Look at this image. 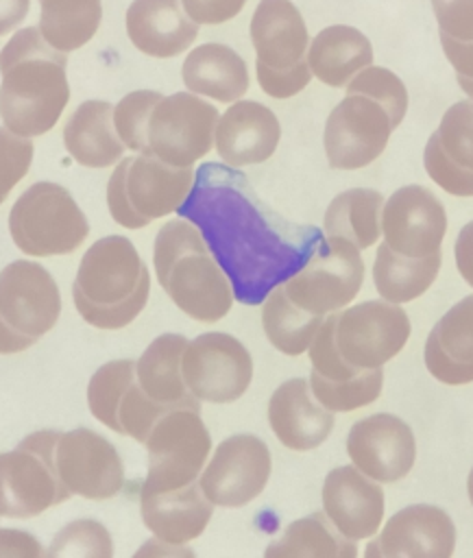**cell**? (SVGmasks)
Returning a JSON list of instances; mask_svg holds the SVG:
<instances>
[{
	"label": "cell",
	"instance_id": "d6a6232c",
	"mask_svg": "<svg viewBox=\"0 0 473 558\" xmlns=\"http://www.w3.org/2000/svg\"><path fill=\"white\" fill-rule=\"evenodd\" d=\"M264 558H357V545L325 512H312L292 521L264 549Z\"/></svg>",
	"mask_w": 473,
	"mask_h": 558
},
{
	"label": "cell",
	"instance_id": "4316f807",
	"mask_svg": "<svg viewBox=\"0 0 473 558\" xmlns=\"http://www.w3.org/2000/svg\"><path fill=\"white\" fill-rule=\"evenodd\" d=\"M429 375L449 386L473 381V294L451 305L425 340Z\"/></svg>",
	"mask_w": 473,
	"mask_h": 558
},
{
	"label": "cell",
	"instance_id": "816d5d0a",
	"mask_svg": "<svg viewBox=\"0 0 473 558\" xmlns=\"http://www.w3.org/2000/svg\"><path fill=\"white\" fill-rule=\"evenodd\" d=\"M31 0H0V37L15 31L28 15Z\"/></svg>",
	"mask_w": 473,
	"mask_h": 558
},
{
	"label": "cell",
	"instance_id": "44dd1931",
	"mask_svg": "<svg viewBox=\"0 0 473 558\" xmlns=\"http://www.w3.org/2000/svg\"><path fill=\"white\" fill-rule=\"evenodd\" d=\"M281 142V122L259 100H235L218 118L214 148L222 163L244 168L270 159Z\"/></svg>",
	"mask_w": 473,
	"mask_h": 558
},
{
	"label": "cell",
	"instance_id": "4dcf8cb0",
	"mask_svg": "<svg viewBox=\"0 0 473 558\" xmlns=\"http://www.w3.org/2000/svg\"><path fill=\"white\" fill-rule=\"evenodd\" d=\"M373 44L355 26L331 24L310 39L307 65L327 87H347L349 81L373 65Z\"/></svg>",
	"mask_w": 473,
	"mask_h": 558
},
{
	"label": "cell",
	"instance_id": "f5cc1de1",
	"mask_svg": "<svg viewBox=\"0 0 473 558\" xmlns=\"http://www.w3.org/2000/svg\"><path fill=\"white\" fill-rule=\"evenodd\" d=\"M456 78H458L460 89L466 94V98L473 100V78H462V76H456Z\"/></svg>",
	"mask_w": 473,
	"mask_h": 558
},
{
	"label": "cell",
	"instance_id": "8d00e7d4",
	"mask_svg": "<svg viewBox=\"0 0 473 558\" xmlns=\"http://www.w3.org/2000/svg\"><path fill=\"white\" fill-rule=\"evenodd\" d=\"M262 325L266 338L277 351L286 355H301L310 349L323 323L303 318L294 307H290V303L281 294V288L277 286L264 301Z\"/></svg>",
	"mask_w": 473,
	"mask_h": 558
},
{
	"label": "cell",
	"instance_id": "f6af8a7d",
	"mask_svg": "<svg viewBox=\"0 0 473 558\" xmlns=\"http://www.w3.org/2000/svg\"><path fill=\"white\" fill-rule=\"evenodd\" d=\"M438 35L473 41V0H429Z\"/></svg>",
	"mask_w": 473,
	"mask_h": 558
},
{
	"label": "cell",
	"instance_id": "1f68e13d",
	"mask_svg": "<svg viewBox=\"0 0 473 558\" xmlns=\"http://www.w3.org/2000/svg\"><path fill=\"white\" fill-rule=\"evenodd\" d=\"M187 347V338L181 333L157 336L137 360V381L142 390L159 405L172 408H194L201 410V401L187 390L181 360Z\"/></svg>",
	"mask_w": 473,
	"mask_h": 558
},
{
	"label": "cell",
	"instance_id": "4fadbf2b",
	"mask_svg": "<svg viewBox=\"0 0 473 558\" xmlns=\"http://www.w3.org/2000/svg\"><path fill=\"white\" fill-rule=\"evenodd\" d=\"M181 373L187 390L198 401L231 403L248 390L253 360L238 338L209 331L187 340Z\"/></svg>",
	"mask_w": 473,
	"mask_h": 558
},
{
	"label": "cell",
	"instance_id": "7a4b0ae2",
	"mask_svg": "<svg viewBox=\"0 0 473 558\" xmlns=\"http://www.w3.org/2000/svg\"><path fill=\"white\" fill-rule=\"evenodd\" d=\"M68 54L37 26L20 28L0 50V120L22 137L46 135L70 100Z\"/></svg>",
	"mask_w": 473,
	"mask_h": 558
},
{
	"label": "cell",
	"instance_id": "f546056e",
	"mask_svg": "<svg viewBox=\"0 0 473 558\" xmlns=\"http://www.w3.org/2000/svg\"><path fill=\"white\" fill-rule=\"evenodd\" d=\"M68 155L85 168H107L124 157V144L113 126V105L107 100L81 102L63 126Z\"/></svg>",
	"mask_w": 473,
	"mask_h": 558
},
{
	"label": "cell",
	"instance_id": "d6986e66",
	"mask_svg": "<svg viewBox=\"0 0 473 558\" xmlns=\"http://www.w3.org/2000/svg\"><path fill=\"white\" fill-rule=\"evenodd\" d=\"M456 525L432 504H412L395 512L377 538L368 541L364 558H451Z\"/></svg>",
	"mask_w": 473,
	"mask_h": 558
},
{
	"label": "cell",
	"instance_id": "74e56055",
	"mask_svg": "<svg viewBox=\"0 0 473 558\" xmlns=\"http://www.w3.org/2000/svg\"><path fill=\"white\" fill-rule=\"evenodd\" d=\"M46 558H113V541L100 521L76 519L54 534Z\"/></svg>",
	"mask_w": 473,
	"mask_h": 558
},
{
	"label": "cell",
	"instance_id": "3957f363",
	"mask_svg": "<svg viewBox=\"0 0 473 558\" xmlns=\"http://www.w3.org/2000/svg\"><path fill=\"white\" fill-rule=\"evenodd\" d=\"M148 292V268L124 235L96 240L85 251L72 283L76 312L96 329L131 325L146 307Z\"/></svg>",
	"mask_w": 473,
	"mask_h": 558
},
{
	"label": "cell",
	"instance_id": "7dc6e473",
	"mask_svg": "<svg viewBox=\"0 0 473 558\" xmlns=\"http://www.w3.org/2000/svg\"><path fill=\"white\" fill-rule=\"evenodd\" d=\"M0 558H46V554L31 532L0 527Z\"/></svg>",
	"mask_w": 473,
	"mask_h": 558
},
{
	"label": "cell",
	"instance_id": "b9f144b4",
	"mask_svg": "<svg viewBox=\"0 0 473 558\" xmlns=\"http://www.w3.org/2000/svg\"><path fill=\"white\" fill-rule=\"evenodd\" d=\"M33 155L35 146L28 137L15 135L7 126H0V205L26 177L33 163Z\"/></svg>",
	"mask_w": 473,
	"mask_h": 558
},
{
	"label": "cell",
	"instance_id": "60d3db41",
	"mask_svg": "<svg viewBox=\"0 0 473 558\" xmlns=\"http://www.w3.org/2000/svg\"><path fill=\"white\" fill-rule=\"evenodd\" d=\"M445 157L473 174V100H458L442 113L434 131Z\"/></svg>",
	"mask_w": 473,
	"mask_h": 558
},
{
	"label": "cell",
	"instance_id": "8fae6325",
	"mask_svg": "<svg viewBox=\"0 0 473 558\" xmlns=\"http://www.w3.org/2000/svg\"><path fill=\"white\" fill-rule=\"evenodd\" d=\"M144 445L148 449V473L142 490L163 493L198 480L211 449V436L198 410L174 408L155 423Z\"/></svg>",
	"mask_w": 473,
	"mask_h": 558
},
{
	"label": "cell",
	"instance_id": "6da1fadb",
	"mask_svg": "<svg viewBox=\"0 0 473 558\" xmlns=\"http://www.w3.org/2000/svg\"><path fill=\"white\" fill-rule=\"evenodd\" d=\"M203 235L227 275L235 301L259 305L294 277L327 240L314 225H296L272 211L240 168L205 161L177 209Z\"/></svg>",
	"mask_w": 473,
	"mask_h": 558
},
{
	"label": "cell",
	"instance_id": "bcb514c9",
	"mask_svg": "<svg viewBox=\"0 0 473 558\" xmlns=\"http://www.w3.org/2000/svg\"><path fill=\"white\" fill-rule=\"evenodd\" d=\"M185 13L196 22V24H209L218 26L225 24L244 9L246 0H181Z\"/></svg>",
	"mask_w": 473,
	"mask_h": 558
},
{
	"label": "cell",
	"instance_id": "2e32d148",
	"mask_svg": "<svg viewBox=\"0 0 473 558\" xmlns=\"http://www.w3.org/2000/svg\"><path fill=\"white\" fill-rule=\"evenodd\" d=\"M270 466V449L262 438L235 434L216 447L198 484L214 506L240 508L266 488Z\"/></svg>",
	"mask_w": 473,
	"mask_h": 558
},
{
	"label": "cell",
	"instance_id": "603a6c76",
	"mask_svg": "<svg viewBox=\"0 0 473 558\" xmlns=\"http://www.w3.org/2000/svg\"><path fill=\"white\" fill-rule=\"evenodd\" d=\"M129 41L146 57L172 59L187 52L198 37L181 0H133L124 15Z\"/></svg>",
	"mask_w": 473,
	"mask_h": 558
},
{
	"label": "cell",
	"instance_id": "8992f818",
	"mask_svg": "<svg viewBox=\"0 0 473 558\" xmlns=\"http://www.w3.org/2000/svg\"><path fill=\"white\" fill-rule=\"evenodd\" d=\"M13 244L33 257L68 255L89 235V222L74 196L54 181L28 185L9 211Z\"/></svg>",
	"mask_w": 473,
	"mask_h": 558
},
{
	"label": "cell",
	"instance_id": "cb8c5ba5",
	"mask_svg": "<svg viewBox=\"0 0 473 558\" xmlns=\"http://www.w3.org/2000/svg\"><path fill=\"white\" fill-rule=\"evenodd\" d=\"M307 351L312 362V392L318 399V403L329 412H351L373 403L379 397L384 371H353L344 366L333 353L323 329H318Z\"/></svg>",
	"mask_w": 473,
	"mask_h": 558
},
{
	"label": "cell",
	"instance_id": "5b68a950",
	"mask_svg": "<svg viewBox=\"0 0 473 558\" xmlns=\"http://www.w3.org/2000/svg\"><path fill=\"white\" fill-rule=\"evenodd\" d=\"M194 183L192 168L170 166L155 155L122 157L107 183V207L124 229H144L177 211Z\"/></svg>",
	"mask_w": 473,
	"mask_h": 558
},
{
	"label": "cell",
	"instance_id": "9c48e42d",
	"mask_svg": "<svg viewBox=\"0 0 473 558\" xmlns=\"http://www.w3.org/2000/svg\"><path fill=\"white\" fill-rule=\"evenodd\" d=\"M338 360L353 371L381 368L410 338V318L397 303L364 301L333 312L320 325Z\"/></svg>",
	"mask_w": 473,
	"mask_h": 558
},
{
	"label": "cell",
	"instance_id": "ffe728a7",
	"mask_svg": "<svg viewBox=\"0 0 473 558\" xmlns=\"http://www.w3.org/2000/svg\"><path fill=\"white\" fill-rule=\"evenodd\" d=\"M347 453L355 469L377 482L403 480L414 466L416 442L410 425L395 414H371L347 436Z\"/></svg>",
	"mask_w": 473,
	"mask_h": 558
},
{
	"label": "cell",
	"instance_id": "f907efd6",
	"mask_svg": "<svg viewBox=\"0 0 473 558\" xmlns=\"http://www.w3.org/2000/svg\"><path fill=\"white\" fill-rule=\"evenodd\" d=\"M131 558H196V554L185 545H174L155 538H148Z\"/></svg>",
	"mask_w": 473,
	"mask_h": 558
},
{
	"label": "cell",
	"instance_id": "484cf974",
	"mask_svg": "<svg viewBox=\"0 0 473 558\" xmlns=\"http://www.w3.org/2000/svg\"><path fill=\"white\" fill-rule=\"evenodd\" d=\"M268 423L279 442L292 451H310L325 442L333 429V412L323 408L310 379L283 381L268 401Z\"/></svg>",
	"mask_w": 473,
	"mask_h": 558
},
{
	"label": "cell",
	"instance_id": "e575fe53",
	"mask_svg": "<svg viewBox=\"0 0 473 558\" xmlns=\"http://www.w3.org/2000/svg\"><path fill=\"white\" fill-rule=\"evenodd\" d=\"M100 22V0H39L37 28L52 48L65 54L89 44Z\"/></svg>",
	"mask_w": 473,
	"mask_h": 558
},
{
	"label": "cell",
	"instance_id": "7402d4cb",
	"mask_svg": "<svg viewBox=\"0 0 473 558\" xmlns=\"http://www.w3.org/2000/svg\"><path fill=\"white\" fill-rule=\"evenodd\" d=\"M323 510L347 538H371L384 519V490L360 469L338 466L323 482Z\"/></svg>",
	"mask_w": 473,
	"mask_h": 558
},
{
	"label": "cell",
	"instance_id": "ac0fdd59",
	"mask_svg": "<svg viewBox=\"0 0 473 558\" xmlns=\"http://www.w3.org/2000/svg\"><path fill=\"white\" fill-rule=\"evenodd\" d=\"M54 460L61 482L72 495L96 501L109 499L124 484V464L118 449L89 427L61 432Z\"/></svg>",
	"mask_w": 473,
	"mask_h": 558
},
{
	"label": "cell",
	"instance_id": "681fc988",
	"mask_svg": "<svg viewBox=\"0 0 473 558\" xmlns=\"http://www.w3.org/2000/svg\"><path fill=\"white\" fill-rule=\"evenodd\" d=\"M453 257L462 279L473 288V220L460 229L453 244Z\"/></svg>",
	"mask_w": 473,
	"mask_h": 558
},
{
	"label": "cell",
	"instance_id": "f1b7e54d",
	"mask_svg": "<svg viewBox=\"0 0 473 558\" xmlns=\"http://www.w3.org/2000/svg\"><path fill=\"white\" fill-rule=\"evenodd\" d=\"M181 78L187 92L227 105L240 100L251 85L246 61L231 46L216 41L194 46L187 52Z\"/></svg>",
	"mask_w": 473,
	"mask_h": 558
},
{
	"label": "cell",
	"instance_id": "836d02e7",
	"mask_svg": "<svg viewBox=\"0 0 473 558\" xmlns=\"http://www.w3.org/2000/svg\"><path fill=\"white\" fill-rule=\"evenodd\" d=\"M384 196L377 190L351 187L333 196L325 211V235L351 242L355 248L373 246L381 235Z\"/></svg>",
	"mask_w": 473,
	"mask_h": 558
},
{
	"label": "cell",
	"instance_id": "f35d334b",
	"mask_svg": "<svg viewBox=\"0 0 473 558\" xmlns=\"http://www.w3.org/2000/svg\"><path fill=\"white\" fill-rule=\"evenodd\" d=\"M344 89H347V94H364V96L373 98L375 102H379L386 109L392 129L401 126V122L408 113L410 96H408L405 83L392 70L373 63V65L364 68L362 72H357Z\"/></svg>",
	"mask_w": 473,
	"mask_h": 558
},
{
	"label": "cell",
	"instance_id": "ab89813d",
	"mask_svg": "<svg viewBox=\"0 0 473 558\" xmlns=\"http://www.w3.org/2000/svg\"><path fill=\"white\" fill-rule=\"evenodd\" d=\"M161 98L163 96L155 89H135L113 105V126L129 150L137 155H150L148 122Z\"/></svg>",
	"mask_w": 473,
	"mask_h": 558
},
{
	"label": "cell",
	"instance_id": "83f0119b",
	"mask_svg": "<svg viewBox=\"0 0 473 558\" xmlns=\"http://www.w3.org/2000/svg\"><path fill=\"white\" fill-rule=\"evenodd\" d=\"M140 512L144 525L166 543L185 545L198 538L214 512V504L205 497L198 482L177 490L140 495Z\"/></svg>",
	"mask_w": 473,
	"mask_h": 558
},
{
	"label": "cell",
	"instance_id": "ba28073f",
	"mask_svg": "<svg viewBox=\"0 0 473 558\" xmlns=\"http://www.w3.org/2000/svg\"><path fill=\"white\" fill-rule=\"evenodd\" d=\"M59 314V286L41 264L15 259L0 270V355L31 349Z\"/></svg>",
	"mask_w": 473,
	"mask_h": 558
},
{
	"label": "cell",
	"instance_id": "7c38bea8",
	"mask_svg": "<svg viewBox=\"0 0 473 558\" xmlns=\"http://www.w3.org/2000/svg\"><path fill=\"white\" fill-rule=\"evenodd\" d=\"M218 118L216 105L203 96L192 92L163 96L148 122L150 155L177 168H192L211 150Z\"/></svg>",
	"mask_w": 473,
	"mask_h": 558
},
{
	"label": "cell",
	"instance_id": "d590c367",
	"mask_svg": "<svg viewBox=\"0 0 473 558\" xmlns=\"http://www.w3.org/2000/svg\"><path fill=\"white\" fill-rule=\"evenodd\" d=\"M442 253L432 257H403L390 251L384 242L377 248L373 264V281L384 301L408 303L421 296L438 277Z\"/></svg>",
	"mask_w": 473,
	"mask_h": 558
},
{
	"label": "cell",
	"instance_id": "7bdbcfd3",
	"mask_svg": "<svg viewBox=\"0 0 473 558\" xmlns=\"http://www.w3.org/2000/svg\"><path fill=\"white\" fill-rule=\"evenodd\" d=\"M423 168H425L427 177L438 187H442L447 194L460 196V198L473 196V174L460 170L445 157L434 133L429 135V140L425 142V148H423Z\"/></svg>",
	"mask_w": 473,
	"mask_h": 558
},
{
	"label": "cell",
	"instance_id": "52a82bcc",
	"mask_svg": "<svg viewBox=\"0 0 473 558\" xmlns=\"http://www.w3.org/2000/svg\"><path fill=\"white\" fill-rule=\"evenodd\" d=\"M59 436L61 429H39L0 453V517L31 519L72 497L54 460Z\"/></svg>",
	"mask_w": 473,
	"mask_h": 558
},
{
	"label": "cell",
	"instance_id": "ee69618b",
	"mask_svg": "<svg viewBox=\"0 0 473 558\" xmlns=\"http://www.w3.org/2000/svg\"><path fill=\"white\" fill-rule=\"evenodd\" d=\"M255 76L266 96L286 100V98L301 94L310 85L312 70L307 65V59L301 61L299 65H294L292 70H268V68L255 63Z\"/></svg>",
	"mask_w": 473,
	"mask_h": 558
},
{
	"label": "cell",
	"instance_id": "d4e9b609",
	"mask_svg": "<svg viewBox=\"0 0 473 558\" xmlns=\"http://www.w3.org/2000/svg\"><path fill=\"white\" fill-rule=\"evenodd\" d=\"M255 63L268 70H292L307 59L310 33L292 0H259L248 24Z\"/></svg>",
	"mask_w": 473,
	"mask_h": 558
},
{
	"label": "cell",
	"instance_id": "30bf717a",
	"mask_svg": "<svg viewBox=\"0 0 473 558\" xmlns=\"http://www.w3.org/2000/svg\"><path fill=\"white\" fill-rule=\"evenodd\" d=\"M364 262L360 248L340 238H327L312 259L286 283L281 294L303 318L325 323L333 312L349 305L362 286Z\"/></svg>",
	"mask_w": 473,
	"mask_h": 558
},
{
	"label": "cell",
	"instance_id": "db71d44e",
	"mask_svg": "<svg viewBox=\"0 0 473 558\" xmlns=\"http://www.w3.org/2000/svg\"><path fill=\"white\" fill-rule=\"evenodd\" d=\"M466 493H469V499H471V504H473V466H471V471H469V480H466Z\"/></svg>",
	"mask_w": 473,
	"mask_h": 558
},
{
	"label": "cell",
	"instance_id": "277c9868",
	"mask_svg": "<svg viewBox=\"0 0 473 558\" xmlns=\"http://www.w3.org/2000/svg\"><path fill=\"white\" fill-rule=\"evenodd\" d=\"M153 264L159 286L190 318L216 323L229 314L231 283L190 220L174 218L157 231Z\"/></svg>",
	"mask_w": 473,
	"mask_h": 558
},
{
	"label": "cell",
	"instance_id": "c3c4849f",
	"mask_svg": "<svg viewBox=\"0 0 473 558\" xmlns=\"http://www.w3.org/2000/svg\"><path fill=\"white\" fill-rule=\"evenodd\" d=\"M440 48L456 70V76L473 78V41H456L447 35H440Z\"/></svg>",
	"mask_w": 473,
	"mask_h": 558
},
{
	"label": "cell",
	"instance_id": "5bb4252c",
	"mask_svg": "<svg viewBox=\"0 0 473 558\" xmlns=\"http://www.w3.org/2000/svg\"><path fill=\"white\" fill-rule=\"evenodd\" d=\"M392 124L386 109L364 94H347L327 116L323 148L329 168L360 170L386 150Z\"/></svg>",
	"mask_w": 473,
	"mask_h": 558
},
{
	"label": "cell",
	"instance_id": "9a60e30c",
	"mask_svg": "<svg viewBox=\"0 0 473 558\" xmlns=\"http://www.w3.org/2000/svg\"><path fill=\"white\" fill-rule=\"evenodd\" d=\"M135 366V360H113L102 364L87 384V405L94 418L109 429L131 436L137 442H146L150 429L168 408L155 403L142 390Z\"/></svg>",
	"mask_w": 473,
	"mask_h": 558
},
{
	"label": "cell",
	"instance_id": "e0dca14e",
	"mask_svg": "<svg viewBox=\"0 0 473 558\" xmlns=\"http://www.w3.org/2000/svg\"><path fill=\"white\" fill-rule=\"evenodd\" d=\"M447 233V211L434 192L410 183L395 190L381 209L384 244L403 257L440 253Z\"/></svg>",
	"mask_w": 473,
	"mask_h": 558
}]
</instances>
